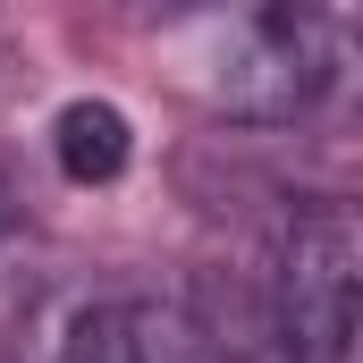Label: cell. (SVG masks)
<instances>
[{"mask_svg": "<svg viewBox=\"0 0 363 363\" xmlns=\"http://www.w3.org/2000/svg\"><path fill=\"white\" fill-rule=\"evenodd\" d=\"M355 287L363 237L347 203H313L287 220L271 254V347L279 363H347L355 355Z\"/></svg>", "mask_w": 363, "mask_h": 363, "instance_id": "6da1fadb", "label": "cell"}, {"mask_svg": "<svg viewBox=\"0 0 363 363\" xmlns=\"http://www.w3.org/2000/svg\"><path fill=\"white\" fill-rule=\"evenodd\" d=\"M330 77H338L330 26L313 9H262V17H245L237 68H228L220 93H228L237 118H296V110H313L330 93Z\"/></svg>", "mask_w": 363, "mask_h": 363, "instance_id": "7a4b0ae2", "label": "cell"}, {"mask_svg": "<svg viewBox=\"0 0 363 363\" xmlns=\"http://www.w3.org/2000/svg\"><path fill=\"white\" fill-rule=\"evenodd\" d=\"M51 152H60V169H68L77 186H101V178L127 169L135 135H127V118H118L110 101H68L60 127H51Z\"/></svg>", "mask_w": 363, "mask_h": 363, "instance_id": "3957f363", "label": "cell"}, {"mask_svg": "<svg viewBox=\"0 0 363 363\" xmlns=\"http://www.w3.org/2000/svg\"><path fill=\"white\" fill-rule=\"evenodd\" d=\"M60 363H161L152 355V321H144L135 304H93L85 321L68 330Z\"/></svg>", "mask_w": 363, "mask_h": 363, "instance_id": "277c9868", "label": "cell"}, {"mask_svg": "<svg viewBox=\"0 0 363 363\" xmlns=\"http://www.w3.org/2000/svg\"><path fill=\"white\" fill-rule=\"evenodd\" d=\"M9 228H17V203H9V186H0V245H9Z\"/></svg>", "mask_w": 363, "mask_h": 363, "instance_id": "5b68a950", "label": "cell"}]
</instances>
